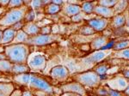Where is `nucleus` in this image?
I'll return each mask as SVG.
<instances>
[{"mask_svg":"<svg viewBox=\"0 0 129 96\" xmlns=\"http://www.w3.org/2000/svg\"><path fill=\"white\" fill-rule=\"evenodd\" d=\"M46 11L48 14H55V13H57L58 11H59V6L51 3L49 5H47V9H46Z\"/></svg>","mask_w":129,"mask_h":96,"instance_id":"nucleus-20","label":"nucleus"},{"mask_svg":"<svg viewBox=\"0 0 129 96\" xmlns=\"http://www.w3.org/2000/svg\"><path fill=\"white\" fill-rule=\"evenodd\" d=\"M16 34V32L13 28L6 29L5 32L3 33V36H2V39H1V42L0 43L7 44V43L11 42V41H13Z\"/></svg>","mask_w":129,"mask_h":96,"instance_id":"nucleus-9","label":"nucleus"},{"mask_svg":"<svg viewBox=\"0 0 129 96\" xmlns=\"http://www.w3.org/2000/svg\"><path fill=\"white\" fill-rule=\"evenodd\" d=\"M129 45V41H125V42H121L118 45H116L115 48L116 49H123V48L127 47Z\"/></svg>","mask_w":129,"mask_h":96,"instance_id":"nucleus-28","label":"nucleus"},{"mask_svg":"<svg viewBox=\"0 0 129 96\" xmlns=\"http://www.w3.org/2000/svg\"><path fill=\"white\" fill-rule=\"evenodd\" d=\"M51 76L54 79H58V80H63V79L66 78L68 75V70L64 66H56L51 70V73H50Z\"/></svg>","mask_w":129,"mask_h":96,"instance_id":"nucleus-7","label":"nucleus"},{"mask_svg":"<svg viewBox=\"0 0 129 96\" xmlns=\"http://www.w3.org/2000/svg\"><path fill=\"white\" fill-rule=\"evenodd\" d=\"M51 32V28L50 27H45L41 29V34H48Z\"/></svg>","mask_w":129,"mask_h":96,"instance_id":"nucleus-29","label":"nucleus"},{"mask_svg":"<svg viewBox=\"0 0 129 96\" xmlns=\"http://www.w3.org/2000/svg\"><path fill=\"white\" fill-rule=\"evenodd\" d=\"M23 32L26 34L27 35H32V36H35V35H37L39 32H40V28L37 26L36 24L33 23V22H28L27 23L25 26H23Z\"/></svg>","mask_w":129,"mask_h":96,"instance_id":"nucleus-8","label":"nucleus"},{"mask_svg":"<svg viewBox=\"0 0 129 96\" xmlns=\"http://www.w3.org/2000/svg\"><path fill=\"white\" fill-rule=\"evenodd\" d=\"M6 57L9 58V61L17 64H25L28 61V56L29 53V48L26 44H14L8 45L5 48Z\"/></svg>","mask_w":129,"mask_h":96,"instance_id":"nucleus-1","label":"nucleus"},{"mask_svg":"<svg viewBox=\"0 0 129 96\" xmlns=\"http://www.w3.org/2000/svg\"><path fill=\"white\" fill-rule=\"evenodd\" d=\"M126 93H127V94H129V87H127V88H126Z\"/></svg>","mask_w":129,"mask_h":96,"instance_id":"nucleus-42","label":"nucleus"},{"mask_svg":"<svg viewBox=\"0 0 129 96\" xmlns=\"http://www.w3.org/2000/svg\"><path fill=\"white\" fill-rule=\"evenodd\" d=\"M114 22H115V25H117V26H120V25L124 24V22H125V18H124V17H122V16H118V17H116V18H115Z\"/></svg>","mask_w":129,"mask_h":96,"instance_id":"nucleus-26","label":"nucleus"},{"mask_svg":"<svg viewBox=\"0 0 129 96\" xmlns=\"http://www.w3.org/2000/svg\"><path fill=\"white\" fill-rule=\"evenodd\" d=\"M28 67L33 70H43L46 67V58L44 56L36 55L28 58Z\"/></svg>","mask_w":129,"mask_h":96,"instance_id":"nucleus-5","label":"nucleus"},{"mask_svg":"<svg viewBox=\"0 0 129 96\" xmlns=\"http://www.w3.org/2000/svg\"><path fill=\"white\" fill-rule=\"evenodd\" d=\"M28 86L32 87V88L46 92V93H52L53 92V88H52L51 85L47 81L44 80L43 78H41V77L33 76V75H30Z\"/></svg>","mask_w":129,"mask_h":96,"instance_id":"nucleus-3","label":"nucleus"},{"mask_svg":"<svg viewBox=\"0 0 129 96\" xmlns=\"http://www.w3.org/2000/svg\"><path fill=\"white\" fill-rule=\"evenodd\" d=\"M10 3V1H6V0H3V1H0V5H8Z\"/></svg>","mask_w":129,"mask_h":96,"instance_id":"nucleus-37","label":"nucleus"},{"mask_svg":"<svg viewBox=\"0 0 129 96\" xmlns=\"http://www.w3.org/2000/svg\"><path fill=\"white\" fill-rule=\"evenodd\" d=\"M118 82H119V85L120 87H125L126 85V81H124L123 79H119V80H118Z\"/></svg>","mask_w":129,"mask_h":96,"instance_id":"nucleus-33","label":"nucleus"},{"mask_svg":"<svg viewBox=\"0 0 129 96\" xmlns=\"http://www.w3.org/2000/svg\"><path fill=\"white\" fill-rule=\"evenodd\" d=\"M122 55H123L125 58H129V49L125 50V51L123 52V53H122Z\"/></svg>","mask_w":129,"mask_h":96,"instance_id":"nucleus-34","label":"nucleus"},{"mask_svg":"<svg viewBox=\"0 0 129 96\" xmlns=\"http://www.w3.org/2000/svg\"><path fill=\"white\" fill-rule=\"evenodd\" d=\"M126 5V2H121L120 4H119V6H118L117 8H116V10H118V11H120V10H123V8L125 7V5Z\"/></svg>","mask_w":129,"mask_h":96,"instance_id":"nucleus-32","label":"nucleus"},{"mask_svg":"<svg viewBox=\"0 0 129 96\" xmlns=\"http://www.w3.org/2000/svg\"><path fill=\"white\" fill-rule=\"evenodd\" d=\"M22 96H32V94H31L30 92H24Z\"/></svg>","mask_w":129,"mask_h":96,"instance_id":"nucleus-39","label":"nucleus"},{"mask_svg":"<svg viewBox=\"0 0 129 96\" xmlns=\"http://www.w3.org/2000/svg\"><path fill=\"white\" fill-rule=\"evenodd\" d=\"M83 10L87 13H89L93 10V4L92 3H84L83 5Z\"/></svg>","mask_w":129,"mask_h":96,"instance_id":"nucleus-23","label":"nucleus"},{"mask_svg":"<svg viewBox=\"0 0 129 96\" xmlns=\"http://www.w3.org/2000/svg\"><path fill=\"white\" fill-rule=\"evenodd\" d=\"M110 94H111V96H120L119 93L115 91H110Z\"/></svg>","mask_w":129,"mask_h":96,"instance_id":"nucleus-36","label":"nucleus"},{"mask_svg":"<svg viewBox=\"0 0 129 96\" xmlns=\"http://www.w3.org/2000/svg\"><path fill=\"white\" fill-rule=\"evenodd\" d=\"M28 70H29L28 65H26L25 64H13L11 72H14L16 74H22V73H26Z\"/></svg>","mask_w":129,"mask_h":96,"instance_id":"nucleus-13","label":"nucleus"},{"mask_svg":"<svg viewBox=\"0 0 129 96\" xmlns=\"http://www.w3.org/2000/svg\"><path fill=\"white\" fill-rule=\"evenodd\" d=\"M104 43H105V39H103V38H98V39H96L95 40L94 45H95V47L99 48V47H101Z\"/></svg>","mask_w":129,"mask_h":96,"instance_id":"nucleus-24","label":"nucleus"},{"mask_svg":"<svg viewBox=\"0 0 129 96\" xmlns=\"http://www.w3.org/2000/svg\"><path fill=\"white\" fill-rule=\"evenodd\" d=\"M80 10L79 6L74 5H68L66 7V13L68 16H74V15L78 14Z\"/></svg>","mask_w":129,"mask_h":96,"instance_id":"nucleus-18","label":"nucleus"},{"mask_svg":"<svg viewBox=\"0 0 129 96\" xmlns=\"http://www.w3.org/2000/svg\"><path fill=\"white\" fill-rule=\"evenodd\" d=\"M47 2H41V1H32L31 2V6H32V8H34V9H38V8H40L41 5H44L46 4Z\"/></svg>","mask_w":129,"mask_h":96,"instance_id":"nucleus-25","label":"nucleus"},{"mask_svg":"<svg viewBox=\"0 0 129 96\" xmlns=\"http://www.w3.org/2000/svg\"><path fill=\"white\" fill-rule=\"evenodd\" d=\"M82 33L84 34H93L94 30H92V28H84V29L82 30Z\"/></svg>","mask_w":129,"mask_h":96,"instance_id":"nucleus-30","label":"nucleus"},{"mask_svg":"<svg viewBox=\"0 0 129 96\" xmlns=\"http://www.w3.org/2000/svg\"><path fill=\"white\" fill-rule=\"evenodd\" d=\"M113 45H114V42H111V43L108 44V45H106L105 47H103V49H106V48H109V47H112V46H113Z\"/></svg>","mask_w":129,"mask_h":96,"instance_id":"nucleus-38","label":"nucleus"},{"mask_svg":"<svg viewBox=\"0 0 129 96\" xmlns=\"http://www.w3.org/2000/svg\"><path fill=\"white\" fill-rule=\"evenodd\" d=\"M64 91H70V92H76L78 93H84V88L78 83H72V84L64 85L62 87Z\"/></svg>","mask_w":129,"mask_h":96,"instance_id":"nucleus-10","label":"nucleus"},{"mask_svg":"<svg viewBox=\"0 0 129 96\" xmlns=\"http://www.w3.org/2000/svg\"><path fill=\"white\" fill-rule=\"evenodd\" d=\"M89 25L92 28H94L95 30H102L106 27L107 25V22L105 20H101V19H93L90 20L89 22Z\"/></svg>","mask_w":129,"mask_h":96,"instance_id":"nucleus-12","label":"nucleus"},{"mask_svg":"<svg viewBox=\"0 0 129 96\" xmlns=\"http://www.w3.org/2000/svg\"><path fill=\"white\" fill-rule=\"evenodd\" d=\"M57 39V36L51 34H39L35 35L30 38H28L26 42L30 45H44L47 44H49L53 42V40Z\"/></svg>","mask_w":129,"mask_h":96,"instance_id":"nucleus-4","label":"nucleus"},{"mask_svg":"<svg viewBox=\"0 0 129 96\" xmlns=\"http://www.w3.org/2000/svg\"><path fill=\"white\" fill-rule=\"evenodd\" d=\"M25 17H26V20L28 22H33L35 18V12L34 10H29V11L27 12Z\"/></svg>","mask_w":129,"mask_h":96,"instance_id":"nucleus-22","label":"nucleus"},{"mask_svg":"<svg viewBox=\"0 0 129 96\" xmlns=\"http://www.w3.org/2000/svg\"><path fill=\"white\" fill-rule=\"evenodd\" d=\"M22 5H23V1H20V0H11V1H10L8 6H9L10 8H13V7L16 8Z\"/></svg>","mask_w":129,"mask_h":96,"instance_id":"nucleus-21","label":"nucleus"},{"mask_svg":"<svg viewBox=\"0 0 129 96\" xmlns=\"http://www.w3.org/2000/svg\"><path fill=\"white\" fill-rule=\"evenodd\" d=\"M115 4V1H103L101 2V5H103L104 7H107V6H111Z\"/></svg>","mask_w":129,"mask_h":96,"instance_id":"nucleus-31","label":"nucleus"},{"mask_svg":"<svg viewBox=\"0 0 129 96\" xmlns=\"http://www.w3.org/2000/svg\"><path fill=\"white\" fill-rule=\"evenodd\" d=\"M30 75L28 73H22V74H18L17 76L14 77V82L19 83L22 85H28L29 82Z\"/></svg>","mask_w":129,"mask_h":96,"instance_id":"nucleus-11","label":"nucleus"},{"mask_svg":"<svg viewBox=\"0 0 129 96\" xmlns=\"http://www.w3.org/2000/svg\"><path fill=\"white\" fill-rule=\"evenodd\" d=\"M95 12L99 15H102V16H109L112 14L111 10H110L109 8L104 7V6H100V7H97L95 9Z\"/></svg>","mask_w":129,"mask_h":96,"instance_id":"nucleus-19","label":"nucleus"},{"mask_svg":"<svg viewBox=\"0 0 129 96\" xmlns=\"http://www.w3.org/2000/svg\"><path fill=\"white\" fill-rule=\"evenodd\" d=\"M105 57V53L103 52H97V53H94L93 55L90 56V58H86L85 61L86 62H98L100 60H102L103 58Z\"/></svg>","mask_w":129,"mask_h":96,"instance_id":"nucleus-17","label":"nucleus"},{"mask_svg":"<svg viewBox=\"0 0 129 96\" xmlns=\"http://www.w3.org/2000/svg\"><path fill=\"white\" fill-rule=\"evenodd\" d=\"M13 90V86L11 84L0 83V96H10Z\"/></svg>","mask_w":129,"mask_h":96,"instance_id":"nucleus-14","label":"nucleus"},{"mask_svg":"<svg viewBox=\"0 0 129 96\" xmlns=\"http://www.w3.org/2000/svg\"><path fill=\"white\" fill-rule=\"evenodd\" d=\"M2 36H3V32L0 30V42H1V39H2Z\"/></svg>","mask_w":129,"mask_h":96,"instance_id":"nucleus-40","label":"nucleus"},{"mask_svg":"<svg viewBox=\"0 0 129 96\" xmlns=\"http://www.w3.org/2000/svg\"><path fill=\"white\" fill-rule=\"evenodd\" d=\"M78 80L81 83L87 86H95L99 82V76L94 72H87L84 74L80 75Z\"/></svg>","mask_w":129,"mask_h":96,"instance_id":"nucleus-6","label":"nucleus"},{"mask_svg":"<svg viewBox=\"0 0 129 96\" xmlns=\"http://www.w3.org/2000/svg\"><path fill=\"white\" fill-rule=\"evenodd\" d=\"M124 74H125V76H126V77H129V71H126Z\"/></svg>","mask_w":129,"mask_h":96,"instance_id":"nucleus-41","label":"nucleus"},{"mask_svg":"<svg viewBox=\"0 0 129 96\" xmlns=\"http://www.w3.org/2000/svg\"><path fill=\"white\" fill-rule=\"evenodd\" d=\"M28 39V35H27L22 30H19L16 32V34L15 38L13 39L14 44H18L21 42H26V40Z\"/></svg>","mask_w":129,"mask_h":96,"instance_id":"nucleus-16","label":"nucleus"},{"mask_svg":"<svg viewBox=\"0 0 129 96\" xmlns=\"http://www.w3.org/2000/svg\"><path fill=\"white\" fill-rule=\"evenodd\" d=\"M106 71H107V66H105V65H101L96 68V72L98 73V74L103 75V74H104Z\"/></svg>","mask_w":129,"mask_h":96,"instance_id":"nucleus-27","label":"nucleus"},{"mask_svg":"<svg viewBox=\"0 0 129 96\" xmlns=\"http://www.w3.org/2000/svg\"><path fill=\"white\" fill-rule=\"evenodd\" d=\"M13 64L9 60L0 59V71L2 72H11Z\"/></svg>","mask_w":129,"mask_h":96,"instance_id":"nucleus-15","label":"nucleus"},{"mask_svg":"<svg viewBox=\"0 0 129 96\" xmlns=\"http://www.w3.org/2000/svg\"><path fill=\"white\" fill-rule=\"evenodd\" d=\"M27 8H16L10 10L5 16L0 19V26H10V25H15L19 22L22 18L26 16Z\"/></svg>","mask_w":129,"mask_h":96,"instance_id":"nucleus-2","label":"nucleus"},{"mask_svg":"<svg viewBox=\"0 0 129 96\" xmlns=\"http://www.w3.org/2000/svg\"><path fill=\"white\" fill-rule=\"evenodd\" d=\"M52 3L56 5H61V4H63V2L60 1V0H54V1H52Z\"/></svg>","mask_w":129,"mask_h":96,"instance_id":"nucleus-35","label":"nucleus"}]
</instances>
